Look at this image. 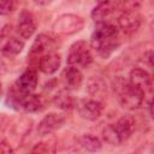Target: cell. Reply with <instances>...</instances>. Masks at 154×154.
Returning a JSON list of instances; mask_svg holds the SVG:
<instances>
[{
	"instance_id": "1",
	"label": "cell",
	"mask_w": 154,
	"mask_h": 154,
	"mask_svg": "<svg viewBox=\"0 0 154 154\" xmlns=\"http://www.w3.org/2000/svg\"><path fill=\"white\" fill-rule=\"evenodd\" d=\"M120 45L119 29L108 22L96 23L90 36V46L101 58H108Z\"/></svg>"
},
{
	"instance_id": "2",
	"label": "cell",
	"mask_w": 154,
	"mask_h": 154,
	"mask_svg": "<svg viewBox=\"0 0 154 154\" xmlns=\"http://www.w3.org/2000/svg\"><path fill=\"white\" fill-rule=\"evenodd\" d=\"M112 90L122 107L130 111L137 109L146 97L142 90L131 84L129 79H125L120 76L112 81Z\"/></svg>"
},
{
	"instance_id": "3",
	"label": "cell",
	"mask_w": 154,
	"mask_h": 154,
	"mask_svg": "<svg viewBox=\"0 0 154 154\" xmlns=\"http://www.w3.org/2000/svg\"><path fill=\"white\" fill-rule=\"evenodd\" d=\"M136 122L135 119L126 114L119 118L114 124H109L105 126L102 130V137L105 142H107L111 146H119L123 142L128 141L132 132L135 131Z\"/></svg>"
},
{
	"instance_id": "4",
	"label": "cell",
	"mask_w": 154,
	"mask_h": 154,
	"mask_svg": "<svg viewBox=\"0 0 154 154\" xmlns=\"http://www.w3.org/2000/svg\"><path fill=\"white\" fill-rule=\"evenodd\" d=\"M93 54L90 46L85 41H76L72 43L67 52V65L76 66L78 69H87L93 64Z\"/></svg>"
},
{
	"instance_id": "5",
	"label": "cell",
	"mask_w": 154,
	"mask_h": 154,
	"mask_svg": "<svg viewBox=\"0 0 154 154\" xmlns=\"http://www.w3.org/2000/svg\"><path fill=\"white\" fill-rule=\"evenodd\" d=\"M84 26V19L73 13H65L57 18L53 24V31L57 35H73L81 31Z\"/></svg>"
},
{
	"instance_id": "6",
	"label": "cell",
	"mask_w": 154,
	"mask_h": 154,
	"mask_svg": "<svg viewBox=\"0 0 154 154\" xmlns=\"http://www.w3.org/2000/svg\"><path fill=\"white\" fill-rule=\"evenodd\" d=\"M53 46H54V40L49 35L38 34L36 36V38L34 40V42L30 47V52L28 54L30 63L37 65V61L41 58V55H43L45 53H47L49 51H53Z\"/></svg>"
},
{
	"instance_id": "7",
	"label": "cell",
	"mask_w": 154,
	"mask_h": 154,
	"mask_svg": "<svg viewBox=\"0 0 154 154\" xmlns=\"http://www.w3.org/2000/svg\"><path fill=\"white\" fill-rule=\"evenodd\" d=\"M76 109L78 114L87 120H96L102 114L103 106L99 100L93 99H82L76 102Z\"/></svg>"
},
{
	"instance_id": "8",
	"label": "cell",
	"mask_w": 154,
	"mask_h": 154,
	"mask_svg": "<svg viewBox=\"0 0 154 154\" xmlns=\"http://www.w3.org/2000/svg\"><path fill=\"white\" fill-rule=\"evenodd\" d=\"M37 28V20L36 17L32 12L29 10H22L19 16H18V22H17V32L22 38H30Z\"/></svg>"
},
{
	"instance_id": "9",
	"label": "cell",
	"mask_w": 154,
	"mask_h": 154,
	"mask_svg": "<svg viewBox=\"0 0 154 154\" xmlns=\"http://www.w3.org/2000/svg\"><path fill=\"white\" fill-rule=\"evenodd\" d=\"M129 82L137 87L140 90L143 91L144 95L152 94L153 90V78L150 73L141 67H135L129 73Z\"/></svg>"
},
{
	"instance_id": "10",
	"label": "cell",
	"mask_w": 154,
	"mask_h": 154,
	"mask_svg": "<svg viewBox=\"0 0 154 154\" xmlns=\"http://www.w3.org/2000/svg\"><path fill=\"white\" fill-rule=\"evenodd\" d=\"M66 122L64 114L59 113H48L46 114L37 125V134L40 136H47L60 129Z\"/></svg>"
},
{
	"instance_id": "11",
	"label": "cell",
	"mask_w": 154,
	"mask_h": 154,
	"mask_svg": "<svg viewBox=\"0 0 154 154\" xmlns=\"http://www.w3.org/2000/svg\"><path fill=\"white\" fill-rule=\"evenodd\" d=\"M61 64V57L58 52L55 51H49L47 53H45L43 55H41V58L37 61V67L41 72L46 73V75H53L55 73Z\"/></svg>"
},
{
	"instance_id": "12",
	"label": "cell",
	"mask_w": 154,
	"mask_h": 154,
	"mask_svg": "<svg viewBox=\"0 0 154 154\" xmlns=\"http://www.w3.org/2000/svg\"><path fill=\"white\" fill-rule=\"evenodd\" d=\"M140 25L141 16L137 12H123L118 18V28L125 35H131L136 32Z\"/></svg>"
},
{
	"instance_id": "13",
	"label": "cell",
	"mask_w": 154,
	"mask_h": 154,
	"mask_svg": "<svg viewBox=\"0 0 154 154\" xmlns=\"http://www.w3.org/2000/svg\"><path fill=\"white\" fill-rule=\"evenodd\" d=\"M61 78L67 90H77L81 88L83 83V73L81 69L72 65H69L64 69L61 73Z\"/></svg>"
},
{
	"instance_id": "14",
	"label": "cell",
	"mask_w": 154,
	"mask_h": 154,
	"mask_svg": "<svg viewBox=\"0 0 154 154\" xmlns=\"http://www.w3.org/2000/svg\"><path fill=\"white\" fill-rule=\"evenodd\" d=\"M37 82H38V78H37L36 71L34 69H28L19 76V78L16 82V85L23 93L29 94V93L35 91V89L37 87Z\"/></svg>"
},
{
	"instance_id": "15",
	"label": "cell",
	"mask_w": 154,
	"mask_h": 154,
	"mask_svg": "<svg viewBox=\"0 0 154 154\" xmlns=\"http://www.w3.org/2000/svg\"><path fill=\"white\" fill-rule=\"evenodd\" d=\"M116 4L113 0H97L96 6L93 8L90 16L91 19L95 23L106 22V18L109 17V14L114 11Z\"/></svg>"
},
{
	"instance_id": "16",
	"label": "cell",
	"mask_w": 154,
	"mask_h": 154,
	"mask_svg": "<svg viewBox=\"0 0 154 154\" xmlns=\"http://www.w3.org/2000/svg\"><path fill=\"white\" fill-rule=\"evenodd\" d=\"M43 108V102L40 95L34 94V93H29L25 94L23 101H22V106L20 109L28 112V113H36L40 112Z\"/></svg>"
},
{
	"instance_id": "17",
	"label": "cell",
	"mask_w": 154,
	"mask_h": 154,
	"mask_svg": "<svg viewBox=\"0 0 154 154\" xmlns=\"http://www.w3.org/2000/svg\"><path fill=\"white\" fill-rule=\"evenodd\" d=\"M24 48V41L17 37H10L1 48V53L7 58L17 57Z\"/></svg>"
},
{
	"instance_id": "18",
	"label": "cell",
	"mask_w": 154,
	"mask_h": 154,
	"mask_svg": "<svg viewBox=\"0 0 154 154\" xmlns=\"http://www.w3.org/2000/svg\"><path fill=\"white\" fill-rule=\"evenodd\" d=\"M24 96H25V93H23L14 83L11 87V89H8V93L6 96V105L13 109H20Z\"/></svg>"
},
{
	"instance_id": "19",
	"label": "cell",
	"mask_w": 154,
	"mask_h": 154,
	"mask_svg": "<svg viewBox=\"0 0 154 154\" xmlns=\"http://www.w3.org/2000/svg\"><path fill=\"white\" fill-rule=\"evenodd\" d=\"M53 103L60 109H70L76 105L75 99L69 94L67 90H60L53 97Z\"/></svg>"
},
{
	"instance_id": "20",
	"label": "cell",
	"mask_w": 154,
	"mask_h": 154,
	"mask_svg": "<svg viewBox=\"0 0 154 154\" xmlns=\"http://www.w3.org/2000/svg\"><path fill=\"white\" fill-rule=\"evenodd\" d=\"M79 143H81L82 148H84L88 152H97L102 148V143H101L100 138L94 135H90V134L83 135L79 140Z\"/></svg>"
},
{
	"instance_id": "21",
	"label": "cell",
	"mask_w": 154,
	"mask_h": 154,
	"mask_svg": "<svg viewBox=\"0 0 154 154\" xmlns=\"http://www.w3.org/2000/svg\"><path fill=\"white\" fill-rule=\"evenodd\" d=\"M144 0H116V7L123 12H137V10L143 5Z\"/></svg>"
},
{
	"instance_id": "22",
	"label": "cell",
	"mask_w": 154,
	"mask_h": 154,
	"mask_svg": "<svg viewBox=\"0 0 154 154\" xmlns=\"http://www.w3.org/2000/svg\"><path fill=\"white\" fill-rule=\"evenodd\" d=\"M88 90L91 95L101 96L106 91V83L100 77H94L88 82Z\"/></svg>"
},
{
	"instance_id": "23",
	"label": "cell",
	"mask_w": 154,
	"mask_h": 154,
	"mask_svg": "<svg viewBox=\"0 0 154 154\" xmlns=\"http://www.w3.org/2000/svg\"><path fill=\"white\" fill-rule=\"evenodd\" d=\"M19 0H0V16H8L18 7Z\"/></svg>"
},
{
	"instance_id": "24",
	"label": "cell",
	"mask_w": 154,
	"mask_h": 154,
	"mask_svg": "<svg viewBox=\"0 0 154 154\" xmlns=\"http://www.w3.org/2000/svg\"><path fill=\"white\" fill-rule=\"evenodd\" d=\"M57 150V146L52 141H42L36 143L31 152L32 153H54Z\"/></svg>"
},
{
	"instance_id": "25",
	"label": "cell",
	"mask_w": 154,
	"mask_h": 154,
	"mask_svg": "<svg viewBox=\"0 0 154 154\" xmlns=\"http://www.w3.org/2000/svg\"><path fill=\"white\" fill-rule=\"evenodd\" d=\"M12 152L13 148L11 147V144L7 141L0 138V153H12Z\"/></svg>"
},
{
	"instance_id": "26",
	"label": "cell",
	"mask_w": 154,
	"mask_h": 154,
	"mask_svg": "<svg viewBox=\"0 0 154 154\" xmlns=\"http://www.w3.org/2000/svg\"><path fill=\"white\" fill-rule=\"evenodd\" d=\"M143 58H144V61L147 63V65H148L149 67H152V66H153V52H152L150 49L147 51V52L144 53Z\"/></svg>"
},
{
	"instance_id": "27",
	"label": "cell",
	"mask_w": 154,
	"mask_h": 154,
	"mask_svg": "<svg viewBox=\"0 0 154 154\" xmlns=\"http://www.w3.org/2000/svg\"><path fill=\"white\" fill-rule=\"evenodd\" d=\"M37 5H46V4H48L51 0H34Z\"/></svg>"
},
{
	"instance_id": "28",
	"label": "cell",
	"mask_w": 154,
	"mask_h": 154,
	"mask_svg": "<svg viewBox=\"0 0 154 154\" xmlns=\"http://www.w3.org/2000/svg\"><path fill=\"white\" fill-rule=\"evenodd\" d=\"M1 94H2V87H1V82H0V96H1Z\"/></svg>"
}]
</instances>
